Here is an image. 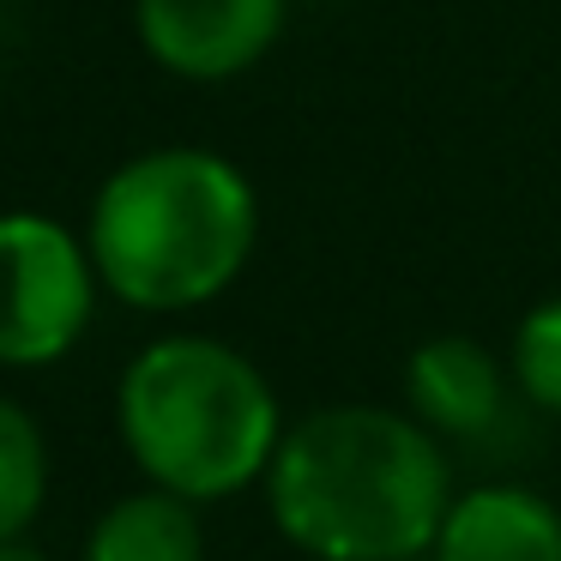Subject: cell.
Segmentation results:
<instances>
[{"label":"cell","mask_w":561,"mask_h":561,"mask_svg":"<svg viewBox=\"0 0 561 561\" xmlns=\"http://www.w3.org/2000/svg\"><path fill=\"white\" fill-rule=\"evenodd\" d=\"M284 428L266 368L206 332H163L115 380V435L134 471L194 507L266 483Z\"/></svg>","instance_id":"cell-3"},{"label":"cell","mask_w":561,"mask_h":561,"mask_svg":"<svg viewBox=\"0 0 561 561\" xmlns=\"http://www.w3.org/2000/svg\"><path fill=\"white\" fill-rule=\"evenodd\" d=\"M79 561H206V519L170 489H127L91 519Z\"/></svg>","instance_id":"cell-8"},{"label":"cell","mask_w":561,"mask_h":561,"mask_svg":"<svg viewBox=\"0 0 561 561\" xmlns=\"http://www.w3.org/2000/svg\"><path fill=\"white\" fill-rule=\"evenodd\" d=\"M428 561H561V507L531 483L459 489Z\"/></svg>","instance_id":"cell-7"},{"label":"cell","mask_w":561,"mask_h":561,"mask_svg":"<svg viewBox=\"0 0 561 561\" xmlns=\"http://www.w3.org/2000/svg\"><path fill=\"white\" fill-rule=\"evenodd\" d=\"M91 248L49 211H0V368H55L98 320Z\"/></svg>","instance_id":"cell-4"},{"label":"cell","mask_w":561,"mask_h":561,"mask_svg":"<svg viewBox=\"0 0 561 561\" xmlns=\"http://www.w3.org/2000/svg\"><path fill=\"white\" fill-rule=\"evenodd\" d=\"M260 495L308 561H428L459 489L447 440L404 404L351 399L284 428Z\"/></svg>","instance_id":"cell-1"},{"label":"cell","mask_w":561,"mask_h":561,"mask_svg":"<svg viewBox=\"0 0 561 561\" xmlns=\"http://www.w3.org/2000/svg\"><path fill=\"white\" fill-rule=\"evenodd\" d=\"M260 194L242 163L206 146H151L103 175L85 248L103 296L139 314H194L248 272Z\"/></svg>","instance_id":"cell-2"},{"label":"cell","mask_w":561,"mask_h":561,"mask_svg":"<svg viewBox=\"0 0 561 561\" xmlns=\"http://www.w3.org/2000/svg\"><path fill=\"white\" fill-rule=\"evenodd\" d=\"M513 399V368L471 332H435L404 356V411L447 447L501 428Z\"/></svg>","instance_id":"cell-6"},{"label":"cell","mask_w":561,"mask_h":561,"mask_svg":"<svg viewBox=\"0 0 561 561\" xmlns=\"http://www.w3.org/2000/svg\"><path fill=\"white\" fill-rule=\"evenodd\" d=\"M507 368H513V392L531 411L561 423V296H543L519 314L507 344Z\"/></svg>","instance_id":"cell-10"},{"label":"cell","mask_w":561,"mask_h":561,"mask_svg":"<svg viewBox=\"0 0 561 561\" xmlns=\"http://www.w3.org/2000/svg\"><path fill=\"white\" fill-rule=\"evenodd\" d=\"M290 0H134V37L187 85L242 79L278 49Z\"/></svg>","instance_id":"cell-5"},{"label":"cell","mask_w":561,"mask_h":561,"mask_svg":"<svg viewBox=\"0 0 561 561\" xmlns=\"http://www.w3.org/2000/svg\"><path fill=\"white\" fill-rule=\"evenodd\" d=\"M0 561H55L49 549H37L31 537H13V543H0Z\"/></svg>","instance_id":"cell-11"},{"label":"cell","mask_w":561,"mask_h":561,"mask_svg":"<svg viewBox=\"0 0 561 561\" xmlns=\"http://www.w3.org/2000/svg\"><path fill=\"white\" fill-rule=\"evenodd\" d=\"M49 501V435L19 399L0 392V543L37 525Z\"/></svg>","instance_id":"cell-9"}]
</instances>
